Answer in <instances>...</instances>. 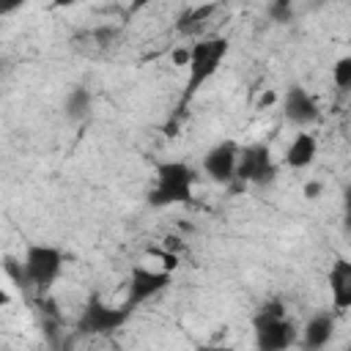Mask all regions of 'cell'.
<instances>
[{
    "label": "cell",
    "mask_w": 351,
    "mask_h": 351,
    "mask_svg": "<svg viewBox=\"0 0 351 351\" xmlns=\"http://www.w3.org/2000/svg\"><path fill=\"white\" fill-rule=\"evenodd\" d=\"M195 184H197V173L192 165H186L181 159L156 162L154 184L148 189V203L154 208L189 206L195 200Z\"/></svg>",
    "instance_id": "cell-1"
},
{
    "label": "cell",
    "mask_w": 351,
    "mask_h": 351,
    "mask_svg": "<svg viewBox=\"0 0 351 351\" xmlns=\"http://www.w3.org/2000/svg\"><path fill=\"white\" fill-rule=\"evenodd\" d=\"M255 351H291L299 343V324L288 315L285 302L269 299L252 315Z\"/></svg>",
    "instance_id": "cell-2"
},
{
    "label": "cell",
    "mask_w": 351,
    "mask_h": 351,
    "mask_svg": "<svg viewBox=\"0 0 351 351\" xmlns=\"http://www.w3.org/2000/svg\"><path fill=\"white\" fill-rule=\"evenodd\" d=\"M230 41L225 36H203L186 49V96L200 90L228 58Z\"/></svg>",
    "instance_id": "cell-3"
},
{
    "label": "cell",
    "mask_w": 351,
    "mask_h": 351,
    "mask_svg": "<svg viewBox=\"0 0 351 351\" xmlns=\"http://www.w3.org/2000/svg\"><path fill=\"white\" fill-rule=\"evenodd\" d=\"M63 266H66V255H63L60 247L44 244V241H36V244H27V247H25L22 274H25V282H27L36 293L52 291V285H55V282L60 280V274H63Z\"/></svg>",
    "instance_id": "cell-4"
},
{
    "label": "cell",
    "mask_w": 351,
    "mask_h": 351,
    "mask_svg": "<svg viewBox=\"0 0 351 351\" xmlns=\"http://www.w3.org/2000/svg\"><path fill=\"white\" fill-rule=\"evenodd\" d=\"M129 318H132V310H126L123 304H112L101 293H90L80 310L77 329L80 335H88V337H107L123 329Z\"/></svg>",
    "instance_id": "cell-5"
},
{
    "label": "cell",
    "mask_w": 351,
    "mask_h": 351,
    "mask_svg": "<svg viewBox=\"0 0 351 351\" xmlns=\"http://www.w3.org/2000/svg\"><path fill=\"white\" fill-rule=\"evenodd\" d=\"M173 282V274L170 269H154V266H145V263H134L129 269V277H126V296H123V307L126 310H137L143 307L145 302H151L154 296L165 293Z\"/></svg>",
    "instance_id": "cell-6"
},
{
    "label": "cell",
    "mask_w": 351,
    "mask_h": 351,
    "mask_svg": "<svg viewBox=\"0 0 351 351\" xmlns=\"http://www.w3.org/2000/svg\"><path fill=\"white\" fill-rule=\"evenodd\" d=\"M277 178V162L266 143H247L239 145L236 156V181L252 186H269Z\"/></svg>",
    "instance_id": "cell-7"
},
{
    "label": "cell",
    "mask_w": 351,
    "mask_h": 351,
    "mask_svg": "<svg viewBox=\"0 0 351 351\" xmlns=\"http://www.w3.org/2000/svg\"><path fill=\"white\" fill-rule=\"evenodd\" d=\"M282 118L299 129V132H310L318 121H321V104L315 101V96L302 88V85H291L282 93Z\"/></svg>",
    "instance_id": "cell-8"
},
{
    "label": "cell",
    "mask_w": 351,
    "mask_h": 351,
    "mask_svg": "<svg viewBox=\"0 0 351 351\" xmlns=\"http://www.w3.org/2000/svg\"><path fill=\"white\" fill-rule=\"evenodd\" d=\"M236 156H239V143L219 140L203 154L200 170L214 184H233L236 181Z\"/></svg>",
    "instance_id": "cell-9"
},
{
    "label": "cell",
    "mask_w": 351,
    "mask_h": 351,
    "mask_svg": "<svg viewBox=\"0 0 351 351\" xmlns=\"http://www.w3.org/2000/svg\"><path fill=\"white\" fill-rule=\"evenodd\" d=\"M337 329V313L335 310H318L313 313L304 326H299V346L304 351H324Z\"/></svg>",
    "instance_id": "cell-10"
},
{
    "label": "cell",
    "mask_w": 351,
    "mask_h": 351,
    "mask_svg": "<svg viewBox=\"0 0 351 351\" xmlns=\"http://www.w3.org/2000/svg\"><path fill=\"white\" fill-rule=\"evenodd\" d=\"M329 299H332V310L335 313H346L351 307V261L348 258H337L329 266Z\"/></svg>",
    "instance_id": "cell-11"
},
{
    "label": "cell",
    "mask_w": 351,
    "mask_h": 351,
    "mask_svg": "<svg viewBox=\"0 0 351 351\" xmlns=\"http://www.w3.org/2000/svg\"><path fill=\"white\" fill-rule=\"evenodd\" d=\"M315 156H318V140H315V134L313 132H296L291 137L285 154H282V162L291 170H304V167H310L315 162Z\"/></svg>",
    "instance_id": "cell-12"
},
{
    "label": "cell",
    "mask_w": 351,
    "mask_h": 351,
    "mask_svg": "<svg viewBox=\"0 0 351 351\" xmlns=\"http://www.w3.org/2000/svg\"><path fill=\"white\" fill-rule=\"evenodd\" d=\"M219 14V5L217 3H206V5H195V8H186L178 22H176V30L186 38H203L206 36V27L214 22V16Z\"/></svg>",
    "instance_id": "cell-13"
},
{
    "label": "cell",
    "mask_w": 351,
    "mask_h": 351,
    "mask_svg": "<svg viewBox=\"0 0 351 351\" xmlns=\"http://www.w3.org/2000/svg\"><path fill=\"white\" fill-rule=\"evenodd\" d=\"M90 107H93V93L85 85H71L66 90V96H63V115L71 123H82L90 115Z\"/></svg>",
    "instance_id": "cell-14"
},
{
    "label": "cell",
    "mask_w": 351,
    "mask_h": 351,
    "mask_svg": "<svg viewBox=\"0 0 351 351\" xmlns=\"http://www.w3.org/2000/svg\"><path fill=\"white\" fill-rule=\"evenodd\" d=\"M332 82L343 93L351 88V55H343V58L335 60V66H332Z\"/></svg>",
    "instance_id": "cell-15"
},
{
    "label": "cell",
    "mask_w": 351,
    "mask_h": 351,
    "mask_svg": "<svg viewBox=\"0 0 351 351\" xmlns=\"http://www.w3.org/2000/svg\"><path fill=\"white\" fill-rule=\"evenodd\" d=\"M266 14L271 16V22H291V19H293V11H291V3H285V0H277V3H269V5H266Z\"/></svg>",
    "instance_id": "cell-16"
},
{
    "label": "cell",
    "mask_w": 351,
    "mask_h": 351,
    "mask_svg": "<svg viewBox=\"0 0 351 351\" xmlns=\"http://www.w3.org/2000/svg\"><path fill=\"white\" fill-rule=\"evenodd\" d=\"M195 351H233L230 346H222V343H203V346H197Z\"/></svg>",
    "instance_id": "cell-17"
},
{
    "label": "cell",
    "mask_w": 351,
    "mask_h": 351,
    "mask_svg": "<svg viewBox=\"0 0 351 351\" xmlns=\"http://www.w3.org/2000/svg\"><path fill=\"white\" fill-rule=\"evenodd\" d=\"M19 8H22V3H0V16L14 14V11H19Z\"/></svg>",
    "instance_id": "cell-18"
},
{
    "label": "cell",
    "mask_w": 351,
    "mask_h": 351,
    "mask_svg": "<svg viewBox=\"0 0 351 351\" xmlns=\"http://www.w3.org/2000/svg\"><path fill=\"white\" fill-rule=\"evenodd\" d=\"M8 304H11V293L0 285V310H3V307H8Z\"/></svg>",
    "instance_id": "cell-19"
},
{
    "label": "cell",
    "mask_w": 351,
    "mask_h": 351,
    "mask_svg": "<svg viewBox=\"0 0 351 351\" xmlns=\"http://www.w3.org/2000/svg\"><path fill=\"white\" fill-rule=\"evenodd\" d=\"M318 189H321L318 184H307V186H304V195H307V197H315V195H318Z\"/></svg>",
    "instance_id": "cell-20"
},
{
    "label": "cell",
    "mask_w": 351,
    "mask_h": 351,
    "mask_svg": "<svg viewBox=\"0 0 351 351\" xmlns=\"http://www.w3.org/2000/svg\"><path fill=\"white\" fill-rule=\"evenodd\" d=\"M0 69H3V60H0Z\"/></svg>",
    "instance_id": "cell-21"
}]
</instances>
